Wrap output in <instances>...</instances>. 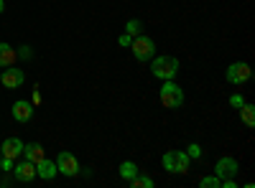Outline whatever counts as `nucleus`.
Masks as SVG:
<instances>
[{
  "label": "nucleus",
  "mask_w": 255,
  "mask_h": 188,
  "mask_svg": "<svg viewBox=\"0 0 255 188\" xmlns=\"http://www.w3.org/2000/svg\"><path fill=\"white\" fill-rule=\"evenodd\" d=\"M151 61H153V64H151V74H153L156 79H161V81L176 79V74H179V69H181L176 56H153Z\"/></svg>",
  "instance_id": "nucleus-1"
},
{
  "label": "nucleus",
  "mask_w": 255,
  "mask_h": 188,
  "mask_svg": "<svg viewBox=\"0 0 255 188\" xmlns=\"http://www.w3.org/2000/svg\"><path fill=\"white\" fill-rule=\"evenodd\" d=\"M158 99H161V104L166 110H179L184 104V92H181V87L176 84L174 79H166L161 92H158Z\"/></svg>",
  "instance_id": "nucleus-2"
},
{
  "label": "nucleus",
  "mask_w": 255,
  "mask_h": 188,
  "mask_svg": "<svg viewBox=\"0 0 255 188\" xmlns=\"http://www.w3.org/2000/svg\"><path fill=\"white\" fill-rule=\"evenodd\" d=\"M189 163H191V158L186 155V150H168L161 158L163 171H168V173H186L189 171Z\"/></svg>",
  "instance_id": "nucleus-3"
},
{
  "label": "nucleus",
  "mask_w": 255,
  "mask_h": 188,
  "mask_svg": "<svg viewBox=\"0 0 255 188\" xmlns=\"http://www.w3.org/2000/svg\"><path fill=\"white\" fill-rule=\"evenodd\" d=\"M130 51H133V56H135L138 61H151V59L156 56V41H153L151 36L138 33V36H133V41H130Z\"/></svg>",
  "instance_id": "nucleus-4"
},
{
  "label": "nucleus",
  "mask_w": 255,
  "mask_h": 188,
  "mask_svg": "<svg viewBox=\"0 0 255 188\" xmlns=\"http://www.w3.org/2000/svg\"><path fill=\"white\" fill-rule=\"evenodd\" d=\"M225 76H227L230 84L240 87V84H245V81L253 76V69H250V64H245V61H235V64H230V66H227Z\"/></svg>",
  "instance_id": "nucleus-5"
},
{
  "label": "nucleus",
  "mask_w": 255,
  "mask_h": 188,
  "mask_svg": "<svg viewBox=\"0 0 255 188\" xmlns=\"http://www.w3.org/2000/svg\"><path fill=\"white\" fill-rule=\"evenodd\" d=\"M56 171L59 173H64V176H77L79 173V160H77V155L74 153H69V150H61L59 155H56Z\"/></svg>",
  "instance_id": "nucleus-6"
},
{
  "label": "nucleus",
  "mask_w": 255,
  "mask_h": 188,
  "mask_svg": "<svg viewBox=\"0 0 255 188\" xmlns=\"http://www.w3.org/2000/svg\"><path fill=\"white\" fill-rule=\"evenodd\" d=\"M238 173H240V163H238L235 158H230V155L220 158L217 165H215V176H217L220 181H225V178H235Z\"/></svg>",
  "instance_id": "nucleus-7"
},
{
  "label": "nucleus",
  "mask_w": 255,
  "mask_h": 188,
  "mask_svg": "<svg viewBox=\"0 0 255 188\" xmlns=\"http://www.w3.org/2000/svg\"><path fill=\"white\" fill-rule=\"evenodd\" d=\"M13 176H15V181H20V183H31V181L36 178V163H31V160L15 163V165H13Z\"/></svg>",
  "instance_id": "nucleus-8"
},
{
  "label": "nucleus",
  "mask_w": 255,
  "mask_h": 188,
  "mask_svg": "<svg viewBox=\"0 0 255 188\" xmlns=\"http://www.w3.org/2000/svg\"><path fill=\"white\" fill-rule=\"evenodd\" d=\"M0 153L10 160H15L18 155H23V140L20 137H5L3 145H0Z\"/></svg>",
  "instance_id": "nucleus-9"
},
{
  "label": "nucleus",
  "mask_w": 255,
  "mask_h": 188,
  "mask_svg": "<svg viewBox=\"0 0 255 188\" xmlns=\"http://www.w3.org/2000/svg\"><path fill=\"white\" fill-rule=\"evenodd\" d=\"M0 81H3L8 89H18V87L26 81V74H23V69H10V66H5V71H3V76H0Z\"/></svg>",
  "instance_id": "nucleus-10"
},
{
  "label": "nucleus",
  "mask_w": 255,
  "mask_h": 188,
  "mask_svg": "<svg viewBox=\"0 0 255 188\" xmlns=\"http://www.w3.org/2000/svg\"><path fill=\"white\" fill-rule=\"evenodd\" d=\"M10 112H13V120H18V122H28V120L33 117V104L26 102V99H18L13 107H10Z\"/></svg>",
  "instance_id": "nucleus-11"
},
{
  "label": "nucleus",
  "mask_w": 255,
  "mask_h": 188,
  "mask_svg": "<svg viewBox=\"0 0 255 188\" xmlns=\"http://www.w3.org/2000/svg\"><path fill=\"white\" fill-rule=\"evenodd\" d=\"M36 176L44 178V181H51L56 176V160H49V158H41L36 163Z\"/></svg>",
  "instance_id": "nucleus-12"
},
{
  "label": "nucleus",
  "mask_w": 255,
  "mask_h": 188,
  "mask_svg": "<svg viewBox=\"0 0 255 188\" xmlns=\"http://www.w3.org/2000/svg\"><path fill=\"white\" fill-rule=\"evenodd\" d=\"M15 59H18V54H15V49L10 46V44H5V41H0V66H15Z\"/></svg>",
  "instance_id": "nucleus-13"
},
{
  "label": "nucleus",
  "mask_w": 255,
  "mask_h": 188,
  "mask_svg": "<svg viewBox=\"0 0 255 188\" xmlns=\"http://www.w3.org/2000/svg\"><path fill=\"white\" fill-rule=\"evenodd\" d=\"M23 155H26V160H31V163H38L41 158H46V155H44V148H41L38 142L23 145Z\"/></svg>",
  "instance_id": "nucleus-14"
},
{
  "label": "nucleus",
  "mask_w": 255,
  "mask_h": 188,
  "mask_svg": "<svg viewBox=\"0 0 255 188\" xmlns=\"http://www.w3.org/2000/svg\"><path fill=\"white\" fill-rule=\"evenodd\" d=\"M240 120H243L245 127H255V107H253V104L245 102L240 107Z\"/></svg>",
  "instance_id": "nucleus-15"
},
{
  "label": "nucleus",
  "mask_w": 255,
  "mask_h": 188,
  "mask_svg": "<svg viewBox=\"0 0 255 188\" xmlns=\"http://www.w3.org/2000/svg\"><path fill=\"white\" fill-rule=\"evenodd\" d=\"M118 173H120V178H125V181H130V178H135V176H138V165H135L133 160H125V163H120V168H118Z\"/></svg>",
  "instance_id": "nucleus-16"
},
{
  "label": "nucleus",
  "mask_w": 255,
  "mask_h": 188,
  "mask_svg": "<svg viewBox=\"0 0 255 188\" xmlns=\"http://www.w3.org/2000/svg\"><path fill=\"white\" fill-rule=\"evenodd\" d=\"M128 183H130V188H153L156 183H153V178H148V176H135V178H130V181H128Z\"/></svg>",
  "instance_id": "nucleus-17"
},
{
  "label": "nucleus",
  "mask_w": 255,
  "mask_h": 188,
  "mask_svg": "<svg viewBox=\"0 0 255 188\" xmlns=\"http://www.w3.org/2000/svg\"><path fill=\"white\" fill-rule=\"evenodd\" d=\"M140 31H143V23H140L138 18H130V20H128V23H125V33H130V36H138Z\"/></svg>",
  "instance_id": "nucleus-18"
},
{
  "label": "nucleus",
  "mask_w": 255,
  "mask_h": 188,
  "mask_svg": "<svg viewBox=\"0 0 255 188\" xmlns=\"http://www.w3.org/2000/svg\"><path fill=\"white\" fill-rule=\"evenodd\" d=\"M199 186H202V188H222V181H220L217 176H207V178L199 181Z\"/></svg>",
  "instance_id": "nucleus-19"
},
{
  "label": "nucleus",
  "mask_w": 255,
  "mask_h": 188,
  "mask_svg": "<svg viewBox=\"0 0 255 188\" xmlns=\"http://www.w3.org/2000/svg\"><path fill=\"white\" fill-rule=\"evenodd\" d=\"M186 155H189V158H202V148H199L197 142H191L189 148H186Z\"/></svg>",
  "instance_id": "nucleus-20"
},
{
  "label": "nucleus",
  "mask_w": 255,
  "mask_h": 188,
  "mask_svg": "<svg viewBox=\"0 0 255 188\" xmlns=\"http://www.w3.org/2000/svg\"><path fill=\"white\" fill-rule=\"evenodd\" d=\"M230 104H232L235 110H240L243 104H245V97H243V94H232V97H230Z\"/></svg>",
  "instance_id": "nucleus-21"
},
{
  "label": "nucleus",
  "mask_w": 255,
  "mask_h": 188,
  "mask_svg": "<svg viewBox=\"0 0 255 188\" xmlns=\"http://www.w3.org/2000/svg\"><path fill=\"white\" fill-rule=\"evenodd\" d=\"M130 41H133L130 33H120V36H118V44H120V46H130Z\"/></svg>",
  "instance_id": "nucleus-22"
},
{
  "label": "nucleus",
  "mask_w": 255,
  "mask_h": 188,
  "mask_svg": "<svg viewBox=\"0 0 255 188\" xmlns=\"http://www.w3.org/2000/svg\"><path fill=\"white\" fill-rule=\"evenodd\" d=\"M15 54H18V59H31V46H20Z\"/></svg>",
  "instance_id": "nucleus-23"
},
{
  "label": "nucleus",
  "mask_w": 255,
  "mask_h": 188,
  "mask_svg": "<svg viewBox=\"0 0 255 188\" xmlns=\"http://www.w3.org/2000/svg\"><path fill=\"white\" fill-rule=\"evenodd\" d=\"M0 165H3L5 171H13V165H15V160H10V158H5V155H3V160H0Z\"/></svg>",
  "instance_id": "nucleus-24"
},
{
  "label": "nucleus",
  "mask_w": 255,
  "mask_h": 188,
  "mask_svg": "<svg viewBox=\"0 0 255 188\" xmlns=\"http://www.w3.org/2000/svg\"><path fill=\"white\" fill-rule=\"evenodd\" d=\"M31 104L36 107V104H41V92L38 89H33V97H31Z\"/></svg>",
  "instance_id": "nucleus-25"
},
{
  "label": "nucleus",
  "mask_w": 255,
  "mask_h": 188,
  "mask_svg": "<svg viewBox=\"0 0 255 188\" xmlns=\"http://www.w3.org/2000/svg\"><path fill=\"white\" fill-rule=\"evenodd\" d=\"M5 10V3H3V0H0V13H3Z\"/></svg>",
  "instance_id": "nucleus-26"
}]
</instances>
